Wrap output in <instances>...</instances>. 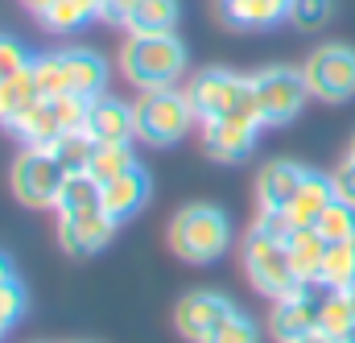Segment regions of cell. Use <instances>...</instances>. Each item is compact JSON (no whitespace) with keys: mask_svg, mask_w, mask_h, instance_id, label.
<instances>
[{"mask_svg":"<svg viewBox=\"0 0 355 343\" xmlns=\"http://www.w3.org/2000/svg\"><path fill=\"white\" fill-rule=\"evenodd\" d=\"M186 71V50L178 33H128L120 46V75L132 87H174Z\"/></svg>","mask_w":355,"mask_h":343,"instance_id":"6da1fadb","label":"cell"},{"mask_svg":"<svg viewBox=\"0 0 355 343\" xmlns=\"http://www.w3.org/2000/svg\"><path fill=\"white\" fill-rule=\"evenodd\" d=\"M227 244H232V224L211 203H186L170 219V249L186 265H211L227 253Z\"/></svg>","mask_w":355,"mask_h":343,"instance_id":"7a4b0ae2","label":"cell"},{"mask_svg":"<svg viewBox=\"0 0 355 343\" xmlns=\"http://www.w3.org/2000/svg\"><path fill=\"white\" fill-rule=\"evenodd\" d=\"M132 116H137V141L157 145V149L178 145V141L190 133V124L198 120V116H194V103H190V95H186V87H178V83L141 91L137 103H132Z\"/></svg>","mask_w":355,"mask_h":343,"instance_id":"3957f363","label":"cell"},{"mask_svg":"<svg viewBox=\"0 0 355 343\" xmlns=\"http://www.w3.org/2000/svg\"><path fill=\"white\" fill-rule=\"evenodd\" d=\"M186 95L194 103L198 124L202 120H223V116H252V120H261V108H257V95H252V75H236L227 67H207V71H198L186 83Z\"/></svg>","mask_w":355,"mask_h":343,"instance_id":"277c9868","label":"cell"},{"mask_svg":"<svg viewBox=\"0 0 355 343\" xmlns=\"http://www.w3.org/2000/svg\"><path fill=\"white\" fill-rule=\"evenodd\" d=\"M240 257H244V273H248V281L265 294V298H285V294H293L297 285H302V277L293 273V260H289V249H285V240H272L265 232H248V240H244V249H240Z\"/></svg>","mask_w":355,"mask_h":343,"instance_id":"5b68a950","label":"cell"},{"mask_svg":"<svg viewBox=\"0 0 355 343\" xmlns=\"http://www.w3.org/2000/svg\"><path fill=\"white\" fill-rule=\"evenodd\" d=\"M252 95H257L265 128H277V124H289L306 108L310 83H306V71L297 67H265L252 75Z\"/></svg>","mask_w":355,"mask_h":343,"instance_id":"8992f818","label":"cell"},{"mask_svg":"<svg viewBox=\"0 0 355 343\" xmlns=\"http://www.w3.org/2000/svg\"><path fill=\"white\" fill-rule=\"evenodd\" d=\"M62 182H67V170L58 166V158L50 149L25 145V153L12 162V194H17L21 207H33V211L54 207Z\"/></svg>","mask_w":355,"mask_h":343,"instance_id":"52a82bcc","label":"cell"},{"mask_svg":"<svg viewBox=\"0 0 355 343\" xmlns=\"http://www.w3.org/2000/svg\"><path fill=\"white\" fill-rule=\"evenodd\" d=\"M331 285L327 281H302L293 294L277 298L272 302V315H268V331L277 343H293L310 331H318V319H322V302H327Z\"/></svg>","mask_w":355,"mask_h":343,"instance_id":"ba28073f","label":"cell"},{"mask_svg":"<svg viewBox=\"0 0 355 343\" xmlns=\"http://www.w3.org/2000/svg\"><path fill=\"white\" fill-rule=\"evenodd\" d=\"M306 83L310 95L322 99V103H343L355 95V50L343 42H331V46H318L310 58H306Z\"/></svg>","mask_w":355,"mask_h":343,"instance_id":"9c48e42d","label":"cell"},{"mask_svg":"<svg viewBox=\"0 0 355 343\" xmlns=\"http://www.w3.org/2000/svg\"><path fill=\"white\" fill-rule=\"evenodd\" d=\"M232 310H240V306H236L227 294H219V290H190V294L178 298L174 327L186 343H207L219 327H223V319H227Z\"/></svg>","mask_w":355,"mask_h":343,"instance_id":"30bf717a","label":"cell"},{"mask_svg":"<svg viewBox=\"0 0 355 343\" xmlns=\"http://www.w3.org/2000/svg\"><path fill=\"white\" fill-rule=\"evenodd\" d=\"M265 124L252 116H223V120H202V149L215 162H244L257 145V133Z\"/></svg>","mask_w":355,"mask_h":343,"instance_id":"8fae6325","label":"cell"},{"mask_svg":"<svg viewBox=\"0 0 355 343\" xmlns=\"http://www.w3.org/2000/svg\"><path fill=\"white\" fill-rule=\"evenodd\" d=\"M83 133H87L95 145L103 141H137V116H132V103L99 91L95 99H87V120H83Z\"/></svg>","mask_w":355,"mask_h":343,"instance_id":"7c38bea8","label":"cell"},{"mask_svg":"<svg viewBox=\"0 0 355 343\" xmlns=\"http://www.w3.org/2000/svg\"><path fill=\"white\" fill-rule=\"evenodd\" d=\"M116 236V219H107L103 211H87V215H62L58 219V244L71 257H95L112 244Z\"/></svg>","mask_w":355,"mask_h":343,"instance_id":"4fadbf2b","label":"cell"},{"mask_svg":"<svg viewBox=\"0 0 355 343\" xmlns=\"http://www.w3.org/2000/svg\"><path fill=\"white\" fill-rule=\"evenodd\" d=\"M306 166H297V162H268L265 170L257 174V203H261V211H289L293 207V199H297V190H302V182H306Z\"/></svg>","mask_w":355,"mask_h":343,"instance_id":"5bb4252c","label":"cell"},{"mask_svg":"<svg viewBox=\"0 0 355 343\" xmlns=\"http://www.w3.org/2000/svg\"><path fill=\"white\" fill-rule=\"evenodd\" d=\"M145 203H149V174L141 166H132L128 174H120V178H112L103 186V215L116 219V224L132 219Z\"/></svg>","mask_w":355,"mask_h":343,"instance_id":"9a60e30c","label":"cell"},{"mask_svg":"<svg viewBox=\"0 0 355 343\" xmlns=\"http://www.w3.org/2000/svg\"><path fill=\"white\" fill-rule=\"evenodd\" d=\"M62 75H67V95L95 99L107 83V62L95 50H62Z\"/></svg>","mask_w":355,"mask_h":343,"instance_id":"2e32d148","label":"cell"},{"mask_svg":"<svg viewBox=\"0 0 355 343\" xmlns=\"http://www.w3.org/2000/svg\"><path fill=\"white\" fill-rule=\"evenodd\" d=\"M12 133L25 141V145H33V149H50L54 145V137L58 133H67V124H62V112H58V103L54 99H37L17 124H12Z\"/></svg>","mask_w":355,"mask_h":343,"instance_id":"e0dca14e","label":"cell"},{"mask_svg":"<svg viewBox=\"0 0 355 343\" xmlns=\"http://www.w3.org/2000/svg\"><path fill=\"white\" fill-rule=\"evenodd\" d=\"M289 0H219V17L232 29H268L285 21Z\"/></svg>","mask_w":355,"mask_h":343,"instance_id":"ac0fdd59","label":"cell"},{"mask_svg":"<svg viewBox=\"0 0 355 343\" xmlns=\"http://www.w3.org/2000/svg\"><path fill=\"white\" fill-rule=\"evenodd\" d=\"M285 249H289L293 273H297L302 281H318V277H322V260H327V249H331V244L318 236L314 224H310V228H293L289 240H285Z\"/></svg>","mask_w":355,"mask_h":343,"instance_id":"d6986e66","label":"cell"},{"mask_svg":"<svg viewBox=\"0 0 355 343\" xmlns=\"http://www.w3.org/2000/svg\"><path fill=\"white\" fill-rule=\"evenodd\" d=\"M335 203V182H331V174H306V182H302V190H297V199H293V207H289V219L297 224V228H310V224H318V215L327 211Z\"/></svg>","mask_w":355,"mask_h":343,"instance_id":"ffe728a7","label":"cell"},{"mask_svg":"<svg viewBox=\"0 0 355 343\" xmlns=\"http://www.w3.org/2000/svg\"><path fill=\"white\" fill-rule=\"evenodd\" d=\"M54 211H58V219H62V215L103 211V186H99L87 170L67 174V182H62V190H58V199H54Z\"/></svg>","mask_w":355,"mask_h":343,"instance_id":"44dd1931","label":"cell"},{"mask_svg":"<svg viewBox=\"0 0 355 343\" xmlns=\"http://www.w3.org/2000/svg\"><path fill=\"white\" fill-rule=\"evenodd\" d=\"M37 99H46L42 91H37V79H33V67H25L21 75H12V79H4L0 83V124L4 128H12Z\"/></svg>","mask_w":355,"mask_h":343,"instance_id":"7402d4cb","label":"cell"},{"mask_svg":"<svg viewBox=\"0 0 355 343\" xmlns=\"http://www.w3.org/2000/svg\"><path fill=\"white\" fill-rule=\"evenodd\" d=\"M120 25L128 33H174L178 29V0H137Z\"/></svg>","mask_w":355,"mask_h":343,"instance_id":"603a6c76","label":"cell"},{"mask_svg":"<svg viewBox=\"0 0 355 343\" xmlns=\"http://www.w3.org/2000/svg\"><path fill=\"white\" fill-rule=\"evenodd\" d=\"M137 166V153H132V141L124 145V141H103V145H95L91 149V162H87V174L99 182V186H107L112 178H120V174H128Z\"/></svg>","mask_w":355,"mask_h":343,"instance_id":"cb8c5ba5","label":"cell"},{"mask_svg":"<svg viewBox=\"0 0 355 343\" xmlns=\"http://www.w3.org/2000/svg\"><path fill=\"white\" fill-rule=\"evenodd\" d=\"M91 149H95V141H91L83 128H67V133H58L54 145H50V153L58 158V166H62L67 174H83L87 170Z\"/></svg>","mask_w":355,"mask_h":343,"instance_id":"d4e9b609","label":"cell"},{"mask_svg":"<svg viewBox=\"0 0 355 343\" xmlns=\"http://www.w3.org/2000/svg\"><path fill=\"white\" fill-rule=\"evenodd\" d=\"M331 290H347L355 285V240H343V244H331L327 249V260H322V277Z\"/></svg>","mask_w":355,"mask_h":343,"instance_id":"484cf974","label":"cell"},{"mask_svg":"<svg viewBox=\"0 0 355 343\" xmlns=\"http://www.w3.org/2000/svg\"><path fill=\"white\" fill-rule=\"evenodd\" d=\"M318 236L327 240V244H343V240H355V207H347V203H331L322 215H318Z\"/></svg>","mask_w":355,"mask_h":343,"instance_id":"4316f807","label":"cell"},{"mask_svg":"<svg viewBox=\"0 0 355 343\" xmlns=\"http://www.w3.org/2000/svg\"><path fill=\"white\" fill-rule=\"evenodd\" d=\"M352 323H355V310H352V302H347V290H331V294H327V302H322L318 331H327V335L343 340V335L352 331Z\"/></svg>","mask_w":355,"mask_h":343,"instance_id":"83f0119b","label":"cell"},{"mask_svg":"<svg viewBox=\"0 0 355 343\" xmlns=\"http://www.w3.org/2000/svg\"><path fill=\"white\" fill-rule=\"evenodd\" d=\"M91 17H95V12H91L83 0H58V4H50V8L37 17V21H42L50 33H67V29H79V25H87Z\"/></svg>","mask_w":355,"mask_h":343,"instance_id":"f1b7e54d","label":"cell"},{"mask_svg":"<svg viewBox=\"0 0 355 343\" xmlns=\"http://www.w3.org/2000/svg\"><path fill=\"white\" fill-rule=\"evenodd\" d=\"M33 79H37V91L46 99L54 95H67V75H62V50L58 54H33Z\"/></svg>","mask_w":355,"mask_h":343,"instance_id":"f546056e","label":"cell"},{"mask_svg":"<svg viewBox=\"0 0 355 343\" xmlns=\"http://www.w3.org/2000/svg\"><path fill=\"white\" fill-rule=\"evenodd\" d=\"M285 21H289L293 29H302V33L322 29V25L331 21V0H289V4H285Z\"/></svg>","mask_w":355,"mask_h":343,"instance_id":"4dcf8cb0","label":"cell"},{"mask_svg":"<svg viewBox=\"0 0 355 343\" xmlns=\"http://www.w3.org/2000/svg\"><path fill=\"white\" fill-rule=\"evenodd\" d=\"M25 306H29V298H25V285H21L17 277L0 281V331H4V335H8V331L21 323Z\"/></svg>","mask_w":355,"mask_h":343,"instance_id":"1f68e13d","label":"cell"},{"mask_svg":"<svg viewBox=\"0 0 355 343\" xmlns=\"http://www.w3.org/2000/svg\"><path fill=\"white\" fill-rule=\"evenodd\" d=\"M207 343H261V331H257V323H252L244 310H232V315L223 319V327H219Z\"/></svg>","mask_w":355,"mask_h":343,"instance_id":"d6a6232c","label":"cell"},{"mask_svg":"<svg viewBox=\"0 0 355 343\" xmlns=\"http://www.w3.org/2000/svg\"><path fill=\"white\" fill-rule=\"evenodd\" d=\"M29 62H33V54H29L21 42L0 37V83H4V79H12V75H21Z\"/></svg>","mask_w":355,"mask_h":343,"instance_id":"836d02e7","label":"cell"},{"mask_svg":"<svg viewBox=\"0 0 355 343\" xmlns=\"http://www.w3.org/2000/svg\"><path fill=\"white\" fill-rule=\"evenodd\" d=\"M252 228H257V232H265V236H272V240H289V232H293L297 224L289 219V211H261Z\"/></svg>","mask_w":355,"mask_h":343,"instance_id":"e575fe53","label":"cell"},{"mask_svg":"<svg viewBox=\"0 0 355 343\" xmlns=\"http://www.w3.org/2000/svg\"><path fill=\"white\" fill-rule=\"evenodd\" d=\"M331 182H335V199L355 207V158H343L335 166V174H331Z\"/></svg>","mask_w":355,"mask_h":343,"instance_id":"d590c367","label":"cell"},{"mask_svg":"<svg viewBox=\"0 0 355 343\" xmlns=\"http://www.w3.org/2000/svg\"><path fill=\"white\" fill-rule=\"evenodd\" d=\"M132 4H137V0H107V4H103V12H99V21H124Z\"/></svg>","mask_w":355,"mask_h":343,"instance_id":"8d00e7d4","label":"cell"},{"mask_svg":"<svg viewBox=\"0 0 355 343\" xmlns=\"http://www.w3.org/2000/svg\"><path fill=\"white\" fill-rule=\"evenodd\" d=\"M293 343H339V340L327 335V331H310V335H302V340H293Z\"/></svg>","mask_w":355,"mask_h":343,"instance_id":"74e56055","label":"cell"},{"mask_svg":"<svg viewBox=\"0 0 355 343\" xmlns=\"http://www.w3.org/2000/svg\"><path fill=\"white\" fill-rule=\"evenodd\" d=\"M21 4H25V8H29L33 17H42V12H46L50 4H58V0H21Z\"/></svg>","mask_w":355,"mask_h":343,"instance_id":"f35d334b","label":"cell"},{"mask_svg":"<svg viewBox=\"0 0 355 343\" xmlns=\"http://www.w3.org/2000/svg\"><path fill=\"white\" fill-rule=\"evenodd\" d=\"M8 277H12V265H8V257H4V253H0V281H8Z\"/></svg>","mask_w":355,"mask_h":343,"instance_id":"ab89813d","label":"cell"},{"mask_svg":"<svg viewBox=\"0 0 355 343\" xmlns=\"http://www.w3.org/2000/svg\"><path fill=\"white\" fill-rule=\"evenodd\" d=\"M83 4H87L91 12H95V17H99V12H103V4H107V0H83Z\"/></svg>","mask_w":355,"mask_h":343,"instance_id":"60d3db41","label":"cell"},{"mask_svg":"<svg viewBox=\"0 0 355 343\" xmlns=\"http://www.w3.org/2000/svg\"><path fill=\"white\" fill-rule=\"evenodd\" d=\"M339 343H355V323H352V331H347V335H343Z\"/></svg>","mask_w":355,"mask_h":343,"instance_id":"b9f144b4","label":"cell"},{"mask_svg":"<svg viewBox=\"0 0 355 343\" xmlns=\"http://www.w3.org/2000/svg\"><path fill=\"white\" fill-rule=\"evenodd\" d=\"M347 302H352V310H355V285H347Z\"/></svg>","mask_w":355,"mask_h":343,"instance_id":"7bdbcfd3","label":"cell"},{"mask_svg":"<svg viewBox=\"0 0 355 343\" xmlns=\"http://www.w3.org/2000/svg\"><path fill=\"white\" fill-rule=\"evenodd\" d=\"M347 158H355V137H352V149H347Z\"/></svg>","mask_w":355,"mask_h":343,"instance_id":"ee69618b","label":"cell"},{"mask_svg":"<svg viewBox=\"0 0 355 343\" xmlns=\"http://www.w3.org/2000/svg\"><path fill=\"white\" fill-rule=\"evenodd\" d=\"M0 340H4V331H0Z\"/></svg>","mask_w":355,"mask_h":343,"instance_id":"f6af8a7d","label":"cell"}]
</instances>
